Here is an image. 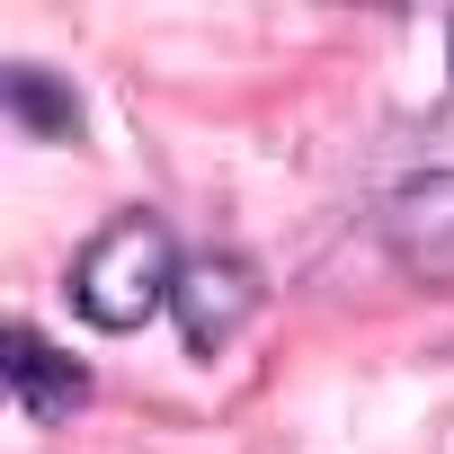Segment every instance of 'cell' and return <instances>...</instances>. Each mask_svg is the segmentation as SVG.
<instances>
[{
    "label": "cell",
    "instance_id": "obj_1",
    "mask_svg": "<svg viewBox=\"0 0 454 454\" xmlns=\"http://www.w3.org/2000/svg\"><path fill=\"white\" fill-rule=\"evenodd\" d=\"M169 294H178V250L152 214H116L72 259V303L98 330H143L152 312H169Z\"/></svg>",
    "mask_w": 454,
    "mask_h": 454
},
{
    "label": "cell",
    "instance_id": "obj_2",
    "mask_svg": "<svg viewBox=\"0 0 454 454\" xmlns=\"http://www.w3.org/2000/svg\"><path fill=\"white\" fill-rule=\"evenodd\" d=\"M383 250L410 286H454V169L401 178L383 196Z\"/></svg>",
    "mask_w": 454,
    "mask_h": 454
},
{
    "label": "cell",
    "instance_id": "obj_3",
    "mask_svg": "<svg viewBox=\"0 0 454 454\" xmlns=\"http://www.w3.org/2000/svg\"><path fill=\"white\" fill-rule=\"evenodd\" d=\"M169 312H178V339H187L196 356H214L223 339H232V330L259 312V277H250L241 259H187Z\"/></svg>",
    "mask_w": 454,
    "mask_h": 454
},
{
    "label": "cell",
    "instance_id": "obj_4",
    "mask_svg": "<svg viewBox=\"0 0 454 454\" xmlns=\"http://www.w3.org/2000/svg\"><path fill=\"white\" fill-rule=\"evenodd\" d=\"M0 374H10V401H19L36 427H54V419H72V410L90 401V374H81L45 330H27V321L0 330Z\"/></svg>",
    "mask_w": 454,
    "mask_h": 454
},
{
    "label": "cell",
    "instance_id": "obj_5",
    "mask_svg": "<svg viewBox=\"0 0 454 454\" xmlns=\"http://www.w3.org/2000/svg\"><path fill=\"white\" fill-rule=\"evenodd\" d=\"M0 107H10L36 143H72V134H81V98H72L45 63H10V72H0Z\"/></svg>",
    "mask_w": 454,
    "mask_h": 454
}]
</instances>
